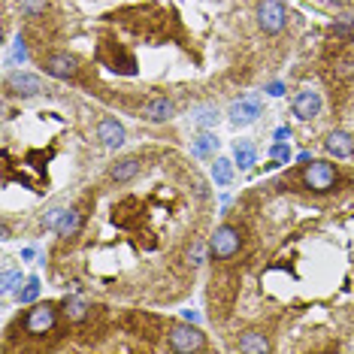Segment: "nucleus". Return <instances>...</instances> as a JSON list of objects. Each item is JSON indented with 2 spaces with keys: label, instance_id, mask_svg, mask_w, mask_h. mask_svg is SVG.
<instances>
[{
  "label": "nucleus",
  "instance_id": "1",
  "mask_svg": "<svg viewBox=\"0 0 354 354\" xmlns=\"http://www.w3.org/2000/svg\"><path fill=\"white\" fill-rule=\"evenodd\" d=\"M336 182H339V173H336V167L330 164V160H309L303 170V185L309 191H315V194H327V191L336 188Z\"/></svg>",
  "mask_w": 354,
  "mask_h": 354
},
{
  "label": "nucleus",
  "instance_id": "2",
  "mask_svg": "<svg viewBox=\"0 0 354 354\" xmlns=\"http://www.w3.org/2000/svg\"><path fill=\"white\" fill-rule=\"evenodd\" d=\"M167 339H170L173 351H182V354L203 351L206 348V336L200 333L197 327H191V324H173L170 333H167Z\"/></svg>",
  "mask_w": 354,
  "mask_h": 354
},
{
  "label": "nucleus",
  "instance_id": "3",
  "mask_svg": "<svg viewBox=\"0 0 354 354\" xmlns=\"http://www.w3.org/2000/svg\"><path fill=\"white\" fill-rule=\"evenodd\" d=\"M285 21H288V12L281 6V0H261L257 3V25H261L263 34H270V37L281 34Z\"/></svg>",
  "mask_w": 354,
  "mask_h": 354
},
{
  "label": "nucleus",
  "instance_id": "4",
  "mask_svg": "<svg viewBox=\"0 0 354 354\" xmlns=\"http://www.w3.org/2000/svg\"><path fill=\"white\" fill-rule=\"evenodd\" d=\"M239 245H243V236H239V230L233 227V224H221V227L212 233V239H209V252L218 257V261L233 257L239 252Z\"/></svg>",
  "mask_w": 354,
  "mask_h": 354
},
{
  "label": "nucleus",
  "instance_id": "5",
  "mask_svg": "<svg viewBox=\"0 0 354 354\" xmlns=\"http://www.w3.org/2000/svg\"><path fill=\"white\" fill-rule=\"evenodd\" d=\"M55 321H58V309H55L52 303H39L25 315V330L34 336H43L55 327Z\"/></svg>",
  "mask_w": 354,
  "mask_h": 354
},
{
  "label": "nucleus",
  "instance_id": "6",
  "mask_svg": "<svg viewBox=\"0 0 354 354\" xmlns=\"http://www.w3.org/2000/svg\"><path fill=\"white\" fill-rule=\"evenodd\" d=\"M39 91H43V79L34 73L15 70V73L6 76V94H12V97H34Z\"/></svg>",
  "mask_w": 354,
  "mask_h": 354
},
{
  "label": "nucleus",
  "instance_id": "7",
  "mask_svg": "<svg viewBox=\"0 0 354 354\" xmlns=\"http://www.w3.org/2000/svg\"><path fill=\"white\" fill-rule=\"evenodd\" d=\"M227 115H230V124H236V127L252 124V122H257V115H263V103H261V97H243L227 109Z\"/></svg>",
  "mask_w": 354,
  "mask_h": 354
},
{
  "label": "nucleus",
  "instance_id": "8",
  "mask_svg": "<svg viewBox=\"0 0 354 354\" xmlns=\"http://www.w3.org/2000/svg\"><path fill=\"white\" fill-rule=\"evenodd\" d=\"M294 115L300 122H312L315 115H321V94L312 91V88H303L294 97Z\"/></svg>",
  "mask_w": 354,
  "mask_h": 354
},
{
  "label": "nucleus",
  "instance_id": "9",
  "mask_svg": "<svg viewBox=\"0 0 354 354\" xmlns=\"http://www.w3.org/2000/svg\"><path fill=\"white\" fill-rule=\"evenodd\" d=\"M46 73L55 76V79H70V76H76V58L73 55H67V52H55L46 58Z\"/></svg>",
  "mask_w": 354,
  "mask_h": 354
},
{
  "label": "nucleus",
  "instance_id": "10",
  "mask_svg": "<svg viewBox=\"0 0 354 354\" xmlns=\"http://www.w3.org/2000/svg\"><path fill=\"white\" fill-rule=\"evenodd\" d=\"M124 127L115 122V118H103V122L97 124V140L103 142L106 149H118V146H124Z\"/></svg>",
  "mask_w": 354,
  "mask_h": 354
},
{
  "label": "nucleus",
  "instance_id": "11",
  "mask_svg": "<svg viewBox=\"0 0 354 354\" xmlns=\"http://www.w3.org/2000/svg\"><path fill=\"white\" fill-rule=\"evenodd\" d=\"M324 149L336 158H351L354 140H351V133H345V131H330L327 140H324Z\"/></svg>",
  "mask_w": 354,
  "mask_h": 354
},
{
  "label": "nucleus",
  "instance_id": "12",
  "mask_svg": "<svg viewBox=\"0 0 354 354\" xmlns=\"http://www.w3.org/2000/svg\"><path fill=\"white\" fill-rule=\"evenodd\" d=\"M173 100L170 97H151L146 106H142V118H149V122H167V118L173 115Z\"/></svg>",
  "mask_w": 354,
  "mask_h": 354
},
{
  "label": "nucleus",
  "instance_id": "13",
  "mask_svg": "<svg viewBox=\"0 0 354 354\" xmlns=\"http://www.w3.org/2000/svg\"><path fill=\"white\" fill-rule=\"evenodd\" d=\"M140 167H142V160L140 158H122L118 164H112V170H109V179L112 182H131L136 173H140Z\"/></svg>",
  "mask_w": 354,
  "mask_h": 354
},
{
  "label": "nucleus",
  "instance_id": "14",
  "mask_svg": "<svg viewBox=\"0 0 354 354\" xmlns=\"http://www.w3.org/2000/svg\"><path fill=\"white\" fill-rule=\"evenodd\" d=\"M79 227H82V212L79 209H64V215H61V221H58V236L64 239H70V236H76Z\"/></svg>",
  "mask_w": 354,
  "mask_h": 354
},
{
  "label": "nucleus",
  "instance_id": "15",
  "mask_svg": "<svg viewBox=\"0 0 354 354\" xmlns=\"http://www.w3.org/2000/svg\"><path fill=\"white\" fill-rule=\"evenodd\" d=\"M239 351L263 354V351H270V342H267V336H263V333H243V336H239Z\"/></svg>",
  "mask_w": 354,
  "mask_h": 354
},
{
  "label": "nucleus",
  "instance_id": "16",
  "mask_svg": "<svg viewBox=\"0 0 354 354\" xmlns=\"http://www.w3.org/2000/svg\"><path fill=\"white\" fill-rule=\"evenodd\" d=\"M64 318H67L70 324L85 321L88 318V303L79 300V297H67V300H64Z\"/></svg>",
  "mask_w": 354,
  "mask_h": 354
},
{
  "label": "nucleus",
  "instance_id": "17",
  "mask_svg": "<svg viewBox=\"0 0 354 354\" xmlns=\"http://www.w3.org/2000/svg\"><path fill=\"white\" fill-rule=\"evenodd\" d=\"M233 160H236L243 170H248V167H254V160H257V151L254 146L248 140H239L236 146H233Z\"/></svg>",
  "mask_w": 354,
  "mask_h": 354
},
{
  "label": "nucleus",
  "instance_id": "18",
  "mask_svg": "<svg viewBox=\"0 0 354 354\" xmlns=\"http://www.w3.org/2000/svg\"><path fill=\"white\" fill-rule=\"evenodd\" d=\"M212 179H215V185H230L233 182V160H227V158H215V164H212Z\"/></svg>",
  "mask_w": 354,
  "mask_h": 354
},
{
  "label": "nucleus",
  "instance_id": "19",
  "mask_svg": "<svg viewBox=\"0 0 354 354\" xmlns=\"http://www.w3.org/2000/svg\"><path fill=\"white\" fill-rule=\"evenodd\" d=\"M215 149H218V136L215 133H200L197 140H194V155L197 158H209V155H215Z\"/></svg>",
  "mask_w": 354,
  "mask_h": 354
},
{
  "label": "nucleus",
  "instance_id": "20",
  "mask_svg": "<svg viewBox=\"0 0 354 354\" xmlns=\"http://www.w3.org/2000/svg\"><path fill=\"white\" fill-rule=\"evenodd\" d=\"M21 270H3V279H0V291L3 294H12V291H19V285H21Z\"/></svg>",
  "mask_w": 354,
  "mask_h": 354
},
{
  "label": "nucleus",
  "instance_id": "21",
  "mask_svg": "<svg viewBox=\"0 0 354 354\" xmlns=\"http://www.w3.org/2000/svg\"><path fill=\"white\" fill-rule=\"evenodd\" d=\"M19 303H34L37 297H39V279L37 276H30L28 281H25V288H19Z\"/></svg>",
  "mask_w": 354,
  "mask_h": 354
},
{
  "label": "nucleus",
  "instance_id": "22",
  "mask_svg": "<svg viewBox=\"0 0 354 354\" xmlns=\"http://www.w3.org/2000/svg\"><path fill=\"white\" fill-rule=\"evenodd\" d=\"M46 10H49V0H21V12L28 19H39V15H46Z\"/></svg>",
  "mask_w": 354,
  "mask_h": 354
},
{
  "label": "nucleus",
  "instance_id": "23",
  "mask_svg": "<svg viewBox=\"0 0 354 354\" xmlns=\"http://www.w3.org/2000/svg\"><path fill=\"white\" fill-rule=\"evenodd\" d=\"M203 261H206V245L200 243V239H194V243L188 245V263L191 267H200Z\"/></svg>",
  "mask_w": 354,
  "mask_h": 354
},
{
  "label": "nucleus",
  "instance_id": "24",
  "mask_svg": "<svg viewBox=\"0 0 354 354\" xmlns=\"http://www.w3.org/2000/svg\"><path fill=\"white\" fill-rule=\"evenodd\" d=\"M194 124H200V127H212V124H218V112H215V109H200L197 115H194Z\"/></svg>",
  "mask_w": 354,
  "mask_h": 354
},
{
  "label": "nucleus",
  "instance_id": "25",
  "mask_svg": "<svg viewBox=\"0 0 354 354\" xmlns=\"http://www.w3.org/2000/svg\"><path fill=\"white\" fill-rule=\"evenodd\" d=\"M270 155L276 164H288V160H291V149H288V142H276V146L270 149Z\"/></svg>",
  "mask_w": 354,
  "mask_h": 354
},
{
  "label": "nucleus",
  "instance_id": "26",
  "mask_svg": "<svg viewBox=\"0 0 354 354\" xmlns=\"http://www.w3.org/2000/svg\"><path fill=\"white\" fill-rule=\"evenodd\" d=\"M333 34H336V37H351V34H354V19L339 21V25L333 28Z\"/></svg>",
  "mask_w": 354,
  "mask_h": 354
},
{
  "label": "nucleus",
  "instance_id": "27",
  "mask_svg": "<svg viewBox=\"0 0 354 354\" xmlns=\"http://www.w3.org/2000/svg\"><path fill=\"white\" fill-rule=\"evenodd\" d=\"M12 58H15V61H19V64H21V61H25V58H28V49H25V39H21V37H19V39H15V49H12Z\"/></svg>",
  "mask_w": 354,
  "mask_h": 354
},
{
  "label": "nucleus",
  "instance_id": "28",
  "mask_svg": "<svg viewBox=\"0 0 354 354\" xmlns=\"http://www.w3.org/2000/svg\"><path fill=\"white\" fill-rule=\"evenodd\" d=\"M291 140V131H288V127H279L276 131V142H288Z\"/></svg>",
  "mask_w": 354,
  "mask_h": 354
},
{
  "label": "nucleus",
  "instance_id": "29",
  "mask_svg": "<svg viewBox=\"0 0 354 354\" xmlns=\"http://www.w3.org/2000/svg\"><path fill=\"white\" fill-rule=\"evenodd\" d=\"M270 94H272V97H279V94H281V85H279V82L270 85Z\"/></svg>",
  "mask_w": 354,
  "mask_h": 354
}]
</instances>
